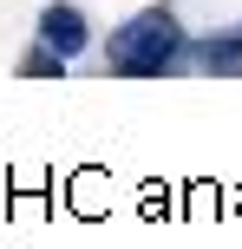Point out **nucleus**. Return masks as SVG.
Here are the masks:
<instances>
[{
	"instance_id": "3",
	"label": "nucleus",
	"mask_w": 242,
	"mask_h": 249,
	"mask_svg": "<svg viewBox=\"0 0 242 249\" xmlns=\"http://www.w3.org/2000/svg\"><path fill=\"white\" fill-rule=\"evenodd\" d=\"M203 59H210V66H229V59H242V33H229V39H210V46H203Z\"/></svg>"
},
{
	"instance_id": "1",
	"label": "nucleus",
	"mask_w": 242,
	"mask_h": 249,
	"mask_svg": "<svg viewBox=\"0 0 242 249\" xmlns=\"http://www.w3.org/2000/svg\"><path fill=\"white\" fill-rule=\"evenodd\" d=\"M177 46H183V26L157 7V13H138L125 33H112V66L131 72V79H151V72H164L177 59Z\"/></svg>"
},
{
	"instance_id": "2",
	"label": "nucleus",
	"mask_w": 242,
	"mask_h": 249,
	"mask_svg": "<svg viewBox=\"0 0 242 249\" xmlns=\"http://www.w3.org/2000/svg\"><path fill=\"white\" fill-rule=\"evenodd\" d=\"M39 39H46L52 53H85V20H79V7H46L39 13Z\"/></svg>"
}]
</instances>
